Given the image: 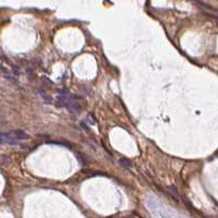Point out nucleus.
<instances>
[{
  "mask_svg": "<svg viewBox=\"0 0 218 218\" xmlns=\"http://www.w3.org/2000/svg\"><path fill=\"white\" fill-rule=\"evenodd\" d=\"M66 108L68 109L70 112H72V114H74V115L79 114L82 110L79 96H75V95L69 96L68 100H67V104H66Z\"/></svg>",
  "mask_w": 218,
  "mask_h": 218,
  "instance_id": "nucleus-2",
  "label": "nucleus"
},
{
  "mask_svg": "<svg viewBox=\"0 0 218 218\" xmlns=\"http://www.w3.org/2000/svg\"><path fill=\"white\" fill-rule=\"evenodd\" d=\"M167 191L168 193L171 195V198L176 201V202H180V198H179V192H178L177 186L175 185H168L167 186Z\"/></svg>",
  "mask_w": 218,
  "mask_h": 218,
  "instance_id": "nucleus-3",
  "label": "nucleus"
},
{
  "mask_svg": "<svg viewBox=\"0 0 218 218\" xmlns=\"http://www.w3.org/2000/svg\"><path fill=\"white\" fill-rule=\"evenodd\" d=\"M37 93L41 95V97L43 98L44 102H48V104H49V102H51V98H50V96L48 95L47 93H46V91H44V89H38V91H37Z\"/></svg>",
  "mask_w": 218,
  "mask_h": 218,
  "instance_id": "nucleus-4",
  "label": "nucleus"
},
{
  "mask_svg": "<svg viewBox=\"0 0 218 218\" xmlns=\"http://www.w3.org/2000/svg\"><path fill=\"white\" fill-rule=\"evenodd\" d=\"M28 139V134L23 130H11L1 133V143L8 145H20Z\"/></svg>",
  "mask_w": 218,
  "mask_h": 218,
  "instance_id": "nucleus-1",
  "label": "nucleus"
},
{
  "mask_svg": "<svg viewBox=\"0 0 218 218\" xmlns=\"http://www.w3.org/2000/svg\"><path fill=\"white\" fill-rule=\"evenodd\" d=\"M119 164H120L123 168H127V169H129V168H131V167H132L131 161L128 160V159H125V158H120V159H119Z\"/></svg>",
  "mask_w": 218,
  "mask_h": 218,
  "instance_id": "nucleus-5",
  "label": "nucleus"
}]
</instances>
